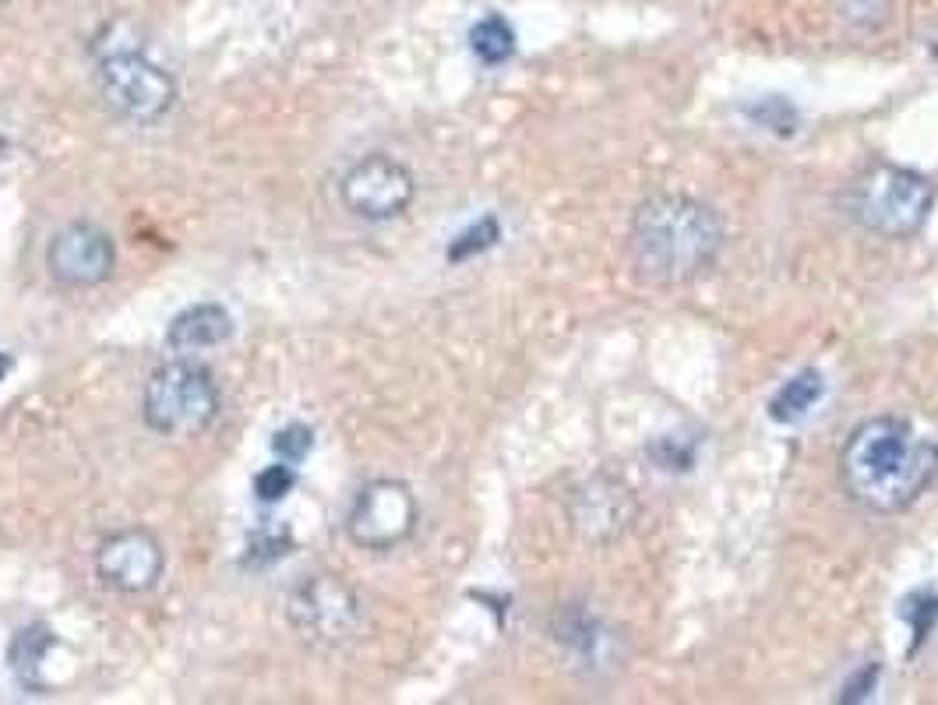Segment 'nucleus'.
<instances>
[{"mask_svg": "<svg viewBox=\"0 0 938 705\" xmlns=\"http://www.w3.org/2000/svg\"><path fill=\"white\" fill-rule=\"evenodd\" d=\"M96 78L103 103L131 124H159L177 103V82L170 71H163L142 50L106 53Z\"/></svg>", "mask_w": 938, "mask_h": 705, "instance_id": "obj_6", "label": "nucleus"}, {"mask_svg": "<svg viewBox=\"0 0 938 705\" xmlns=\"http://www.w3.org/2000/svg\"><path fill=\"white\" fill-rule=\"evenodd\" d=\"M311 445H314V434H311V427H304V423H290V427L276 431V438H272V452H276L283 462H300L307 452H311Z\"/></svg>", "mask_w": 938, "mask_h": 705, "instance_id": "obj_17", "label": "nucleus"}, {"mask_svg": "<svg viewBox=\"0 0 938 705\" xmlns=\"http://www.w3.org/2000/svg\"><path fill=\"white\" fill-rule=\"evenodd\" d=\"M417 198V177L406 163L385 152L357 159L339 180V201L350 216L364 223H388L399 219Z\"/></svg>", "mask_w": 938, "mask_h": 705, "instance_id": "obj_7", "label": "nucleus"}, {"mask_svg": "<svg viewBox=\"0 0 938 705\" xmlns=\"http://www.w3.org/2000/svg\"><path fill=\"white\" fill-rule=\"evenodd\" d=\"M293 487H297V473H293L290 466H279V462L254 476V494H258V501H265V505L283 501Z\"/></svg>", "mask_w": 938, "mask_h": 705, "instance_id": "obj_16", "label": "nucleus"}, {"mask_svg": "<svg viewBox=\"0 0 938 705\" xmlns=\"http://www.w3.org/2000/svg\"><path fill=\"white\" fill-rule=\"evenodd\" d=\"M142 416L156 434L166 438H194L209 431L219 416V388L209 367L180 357L156 367L145 381Z\"/></svg>", "mask_w": 938, "mask_h": 705, "instance_id": "obj_4", "label": "nucleus"}, {"mask_svg": "<svg viewBox=\"0 0 938 705\" xmlns=\"http://www.w3.org/2000/svg\"><path fill=\"white\" fill-rule=\"evenodd\" d=\"M117 265V247L113 237L96 223H67L64 230L53 233L50 247H46V268H50L53 282H60L64 290H92L103 286L113 275Z\"/></svg>", "mask_w": 938, "mask_h": 705, "instance_id": "obj_9", "label": "nucleus"}, {"mask_svg": "<svg viewBox=\"0 0 938 705\" xmlns=\"http://www.w3.org/2000/svg\"><path fill=\"white\" fill-rule=\"evenodd\" d=\"M0 152H4V138H0Z\"/></svg>", "mask_w": 938, "mask_h": 705, "instance_id": "obj_20", "label": "nucleus"}, {"mask_svg": "<svg viewBox=\"0 0 938 705\" xmlns=\"http://www.w3.org/2000/svg\"><path fill=\"white\" fill-rule=\"evenodd\" d=\"M8 371H11V357L4 353V349H0V381L8 378Z\"/></svg>", "mask_w": 938, "mask_h": 705, "instance_id": "obj_19", "label": "nucleus"}, {"mask_svg": "<svg viewBox=\"0 0 938 705\" xmlns=\"http://www.w3.org/2000/svg\"><path fill=\"white\" fill-rule=\"evenodd\" d=\"M420 522L417 494L402 480H371L346 515V536L360 550H395Z\"/></svg>", "mask_w": 938, "mask_h": 705, "instance_id": "obj_8", "label": "nucleus"}, {"mask_svg": "<svg viewBox=\"0 0 938 705\" xmlns=\"http://www.w3.org/2000/svg\"><path fill=\"white\" fill-rule=\"evenodd\" d=\"M572 522L586 540L611 543L635 522V494L618 476H589L572 498Z\"/></svg>", "mask_w": 938, "mask_h": 705, "instance_id": "obj_11", "label": "nucleus"}, {"mask_svg": "<svg viewBox=\"0 0 938 705\" xmlns=\"http://www.w3.org/2000/svg\"><path fill=\"white\" fill-rule=\"evenodd\" d=\"M819 399H822V374L819 371H801L773 395L769 413H773L776 420L790 423V420H797V416L808 413Z\"/></svg>", "mask_w": 938, "mask_h": 705, "instance_id": "obj_14", "label": "nucleus"}, {"mask_svg": "<svg viewBox=\"0 0 938 705\" xmlns=\"http://www.w3.org/2000/svg\"><path fill=\"white\" fill-rule=\"evenodd\" d=\"M230 335H233V318L226 307L194 304L170 321V328H166V346H170L173 353H180V357H191V353H201V349L223 346Z\"/></svg>", "mask_w": 938, "mask_h": 705, "instance_id": "obj_12", "label": "nucleus"}, {"mask_svg": "<svg viewBox=\"0 0 938 705\" xmlns=\"http://www.w3.org/2000/svg\"><path fill=\"white\" fill-rule=\"evenodd\" d=\"M469 46H473V53H477L484 64H505L515 53V32L501 15H487L473 25Z\"/></svg>", "mask_w": 938, "mask_h": 705, "instance_id": "obj_15", "label": "nucleus"}, {"mask_svg": "<svg viewBox=\"0 0 938 705\" xmlns=\"http://www.w3.org/2000/svg\"><path fill=\"white\" fill-rule=\"evenodd\" d=\"M286 617L300 639L321 649H343L364 631V603L339 575H311L286 600Z\"/></svg>", "mask_w": 938, "mask_h": 705, "instance_id": "obj_5", "label": "nucleus"}, {"mask_svg": "<svg viewBox=\"0 0 938 705\" xmlns=\"http://www.w3.org/2000/svg\"><path fill=\"white\" fill-rule=\"evenodd\" d=\"M938 476V441L903 416H871L840 452V480L868 512L893 515L914 505Z\"/></svg>", "mask_w": 938, "mask_h": 705, "instance_id": "obj_1", "label": "nucleus"}, {"mask_svg": "<svg viewBox=\"0 0 938 705\" xmlns=\"http://www.w3.org/2000/svg\"><path fill=\"white\" fill-rule=\"evenodd\" d=\"M935 208V184L917 170L875 163L850 184V216L879 237H914Z\"/></svg>", "mask_w": 938, "mask_h": 705, "instance_id": "obj_3", "label": "nucleus"}, {"mask_svg": "<svg viewBox=\"0 0 938 705\" xmlns=\"http://www.w3.org/2000/svg\"><path fill=\"white\" fill-rule=\"evenodd\" d=\"M0 4H4V0H0Z\"/></svg>", "mask_w": 938, "mask_h": 705, "instance_id": "obj_21", "label": "nucleus"}, {"mask_svg": "<svg viewBox=\"0 0 938 705\" xmlns=\"http://www.w3.org/2000/svg\"><path fill=\"white\" fill-rule=\"evenodd\" d=\"M166 568V550L159 536L145 526H127L110 533L96 550V575L103 586L127 596H142L159 586Z\"/></svg>", "mask_w": 938, "mask_h": 705, "instance_id": "obj_10", "label": "nucleus"}, {"mask_svg": "<svg viewBox=\"0 0 938 705\" xmlns=\"http://www.w3.org/2000/svg\"><path fill=\"white\" fill-rule=\"evenodd\" d=\"M723 247V223L692 194H653L628 223V261L646 286L674 290L713 268Z\"/></svg>", "mask_w": 938, "mask_h": 705, "instance_id": "obj_2", "label": "nucleus"}, {"mask_svg": "<svg viewBox=\"0 0 938 705\" xmlns=\"http://www.w3.org/2000/svg\"><path fill=\"white\" fill-rule=\"evenodd\" d=\"M57 646V631H50L46 624H32V628L18 631L15 646H11V667H15V677L32 691H43V667L50 649Z\"/></svg>", "mask_w": 938, "mask_h": 705, "instance_id": "obj_13", "label": "nucleus"}, {"mask_svg": "<svg viewBox=\"0 0 938 705\" xmlns=\"http://www.w3.org/2000/svg\"><path fill=\"white\" fill-rule=\"evenodd\" d=\"M498 240V223L494 219H480L473 230H466L462 237H455V244H452V251H448V258L452 261H466L469 254H480V251H487V247Z\"/></svg>", "mask_w": 938, "mask_h": 705, "instance_id": "obj_18", "label": "nucleus"}]
</instances>
